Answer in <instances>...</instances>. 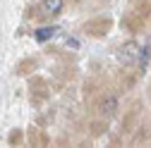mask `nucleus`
<instances>
[{
	"instance_id": "f257e3e1",
	"label": "nucleus",
	"mask_w": 151,
	"mask_h": 148,
	"mask_svg": "<svg viewBox=\"0 0 151 148\" xmlns=\"http://www.w3.org/2000/svg\"><path fill=\"white\" fill-rule=\"evenodd\" d=\"M118 60H120L122 65H137L139 69H144V67H146V53H144L137 43H125V46H120V50H118Z\"/></svg>"
},
{
	"instance_id": "f03ea898",
	"label": "nucleus",
	"mask_w": 151,
	"mask_h": 148,
	"mask_svg": "<svg viewBox=\"0 0 151 148\" xmlns=\"http://www.w3.org/2000/svg\"><path fill=\"white\" fill-rule=\"evenodd\" d=\"M110 26H113V22L108 17H96V19H89L84 24V31L89 36H103L106 31H110Z\"/></svg>"
},
{
	"instance_id": "7ed1b4c3",
	"label": "nucleus",
	"mask_w": 151,
	"mask_h": 148,
	"mask_svg": "<svg viewBox=\"0 0 151 148\" xmlns=\"http://www.w3.org/2000/svg\"><path fill=\"white\" fill-rule=\"evenodd\" d=\"M39 10H41V14H48V17L60 14V10H63V0H41Z\"/></svg>"
},
{
	"instance_id": "20e7f679",
	"label": "nucleus",
	"mask_w": 151,
	"mask_h": 148,
	"mask_svg": "<svg viewBox=\"0 0 151 148\" xmlns=\"http://www.w3.org/2000/svg\"><path fill=\"white\" fill-rule=\"evenodd\" d=\"M115 105H118V100L115 98H113V96H108V98H103L101 103H99V112L101 115H113V112H115Z\"/></svg>"
},
{
	"instance_id": "39448f33",
	"label": "nucleus",
	"mask_w": 151,
	"mask_h": 148,
	"mask_svg": "<svg viewBox=\"0 0 151 148\" xmlns=\"http://www.w3.org/2000/svg\"><path fill=\"white\" fill-rule=\"evenodd\" d=\"M55 31H58L55 26H43V29L36 31L34 36H36V41H48V38H53V36H55Z\"/></svg>"
},
{
	"instance_id": "423d86ee",
	"label": "nucleus",
	"mask_w": 151,
	"mask_h": 148,
	"mask_svg": "<svg viewBox=\"0 0 151 148\" xmlns=\"http://www.w3.org/2000/svg\"><path fill=\"white\" fill-rule=\"evenodd\" d=\"M29 141H31V146H46V134L31 129V132H29Z\"/></svg>"
},
{
	"instance_id": "0eeeda50",
	"label": "nucleus",
	"mask_w": 151,
	"mask_h": 148,
	"mask_svg": "<svg viewBox=\"0 0 151 148\" xmlns=\"http://www.w3.org/2000/svg\"><path fill=\"white\" fill-rule=\"evenodd\" d=\"M36 67V60H22L19 65H17V72L19 74H27V72H31Z\"/></svg>"
},
{
	"instance_id": "6e6552de",
	"label": "nucleus",
	"mask_w": 151,
	"mask_h": 148,
	"mask_svg": "<svg viewBox=\"0 0 151 148\" xmlns=\"http://www.w3.org/2000/svg\"><path fill=\"white\" fill-rule=\"evenodd\" d=\"M7 141H10V143H19V141H22V132H12V134L7 136Z\"/></svg>"
}]
</instances>
